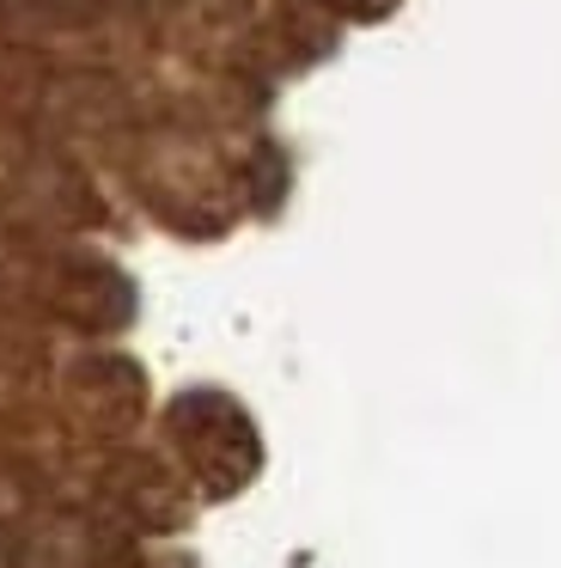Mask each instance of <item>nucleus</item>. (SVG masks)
Instances as JSON below:
<instances>
[{"label": "nucleus", "mask_w": 561, "mask_h": 568, "mask_svg": "<svg viewBox=\"0 0 561 568\" xmlns=\"http://www.w3.org/2000/svg\"><path fill=\"white\" fill-rule=\"evenodd\" d=\"M329 7H336V13H354V19H378L390 0H329Z\"/></svg>", "instance_id": "obj_1"}]
</instances>
